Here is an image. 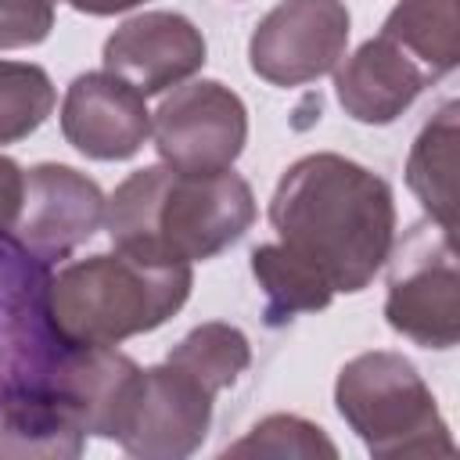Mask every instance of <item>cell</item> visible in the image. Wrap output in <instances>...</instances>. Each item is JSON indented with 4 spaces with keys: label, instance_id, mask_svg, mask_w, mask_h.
Segmentation results:
<instances>
[{
    "label": "cell",
    "instance_id": "cell-1",
    "mask_svg": "<svg viewBox=\"0 0 460 460\" xmlns=\"http://www.w3.org/2000/svg\"><path fill=\"white\" fill-rule=\"evenodd\" d=\"M270 226L284 252L305 262L334 295H356L392 255L395 198L374 169L316 151L280 176L270 198Z\"/></svg>",
    "mask_w": 460,
    "mask_h": 460
},
{
    "label": "cell",
    "instance_id": "cell-2",
    "mask_svg": "<svg viewBox=\"0 0 460 460\" xmlns=\"http://www.w3.org/2000/svg\"><path fill=\"white\" fill-rule=\"evenodd\" d=\"M255 194L234 169L180 172L144 165L129 172L104 205L115 248L147 262H205L237 244L255 223Z\"/></svg>",
    "mask_w": 460,
    "mask_h": 460
},
{
    "label": "cell",
    "instance_id": "cell-3",
    "mask_svg": "<svg viewBox=\"0 0 460 460\" xmlns=\"http://www.w3.org/2000/svg\"><path fill=\"white\" fill-rule=\"evenodd\" d=\"M187 262H147L122 248L50 273V316L72 345H119L172 320L190 298Z\"/></svg>",
    "mask_w": 460,
    "mask_h": 460
},
{
    "label": "cell",
    "instance_id": "cell-4",
    "mask_svg": "<svg viewBox=\"0 0 460 460\" xmlns=\"http://www.w3.org/2000/svg\"><path fill=\"white\" fill-rule=\"evenodd\" d=\"M334 406L370 456H453L456 442L420 370L392 349L352 356L334 381Z\"/></svg>",
    "mask_w": 460,
    "mask_h": 460
},
{
    "label": "cell",
    "instance_id": "cell-5",
    "mask_svg": "<svg viewBox=\"0 0 460 460\" xmlns=\"http://www.w3.org/2000/svg\"><path fill=\"white\" fill-rule=\"evenodd\" d=\"M50 262L0 230V413L25 399L61 395L58 374L75 349L50 316Z\"/></svg>",
    "mask_w": 460,
    "mask_h": 460
},
{
    "label": "cell",
    "instance_id": "cell-6",
    "mask_svg": "<svg viewBox=\"0 0 460 460\" xmlns=\"http://www.w3.org/2000/svg\"><path fill=\"white\" fill-rule=\"evenodd\" d=\"M388 259V327L420 349H453L460 341V270L453 230L417 223Z\"/></svg>",
    "mask_w": 460,
    "mask_h": 460
},
{
    "label": "cell",
    "instance_id": "cell-7",
    "mask_svg": "<svg viewBox=\"0 0 460 460\" xmlns=\"http://www.w3.org/2000/svg\"><path fill=\"white\" fill-rule=\"evenodd\" d=\"M216 392L176 363L140 367L115 413L111 438L137 460H183L212 428Z\"/></svg>",
    "mask_w": 460,
    "mask_h": 460
},
{
    "label": "cell",
    "instance_id": "cell-8",
    "mask_svg": "<svg viewBox=\"0 0 460 460\" xmlns=\"http://www.w3.org/2000/svg\"><path fill=\"white\" fill-rule=\"evenodd\" d=\"M151 140L158 158L180 172H223L248 144V108L219 79L180 83L151 111Z\"/></svg>",
    "mask_w": 460,
    "mask_h": 460
},
{
    "label": "cell",
    "instance_id": "cell-9",
    "mask_svg": "<svg viewBox=\"0 0 460 460\" xmlns=\"http://www.w3.org/2000/svg\"><path fill=\"white\" fill-rule=\"evenodd\" d=\"M352 32L341 0H280L248 40V65L270 86L313 83L345 58Z\"/></svg>",
    "mask_w": 460,
    "mask_h": 460
},
{
    "label": "cell",
    "instance_id": "cell-10",
    "mask_svg": "<svg viewBox=\"0 0 460 460\" xmlns=\"http://www.w3.org/2000/svg\"><path fill=\"white\" fill-rule=\"evenodd\" d=\"M104 190L79 169L40 162L25 169L22 212L11 234L43 262H65L104 223Z\"/></svg>",
    "mask_w": 460,
    "mask_h": 460
},
{
    "label": "cell",
    "instance_id": "cell-11",
    "mask_svg": "<svg viewBox=\"0 0 460 460\" xmlns=\"http://www.w3.org/2000/svg\"><path fill=\"white\" fill-rule=\"evenodd\" d=\"M104 72L126 79L140 97L187 83L208 61L201 29L180 11H144L126 18L101 50Z\"/></svg>",
    "mask_w": 460,
    "mask_h": 460
},
{
    "label": "cell",
    "instance_id": "cell-12",
    "mask_svg": "<svg viewBox=\"0 0 460 460\" xmlns=\"http://www.w3.org/2000/svg\"><path fill=\"white\" fill-rule=\"evenodd\" d=\"M126 79L83 72L61 101V137L93 162H126L151 137V111Z\"/></svg>",
    "mask_w": 460,
    "mask_h": 460
},
{
    "label": "cell",
    "instance_id": "cell-13",
    "mask_svg": "<svg viewBox=\"0 0 460 460\" xmlns=\"http://www.w3.org/2000/svg\"><path fill=\"white\" fill-rule=\"evenodd\" d=\"M428 86L424 68L392 40L374 36L334 65V93L349 119L363 126L395 122Z\"/></svg>",
    "mask_w": 460,
    "mask_h": 460
},
{
    "label": "cell",
    "instance_id": "cell-14",
    "mask_svg": "<svg viewBox=\"0 0 460 460\" xmlns=\"http://www.w3.org/2000/svg\"><path fill=\"white\" fill-rule=\"evenodd\" d=\"M456 115L460 104L446 101L417 133L410 158H406V183L413 190V198L424 205V212L431 216V223L456 230Z\"/></svg>",
    "mask_w": 460,
    "mask_h": 460
},
{
    "label": "cell",
    "instance_id": "cell-15",
    "mask_svg": "<svg viewBox=\"0 0 460 460\" xmlns=\"http://www.w3.org/2000/svg\"><path fill=\"white\" fill-rule=\"evenodd\" d=\"M377 36L413 58L428 83H438L460 61V0H399Z\"/></svg>",
    "mask_w": 460,
    "mask_h": 460
},
{
    "label": "cell",
    "instance_id": "cell-16",
    "mask_svg": "<svg viewBox=\"0 0 460 460\" xmlns=\"http://www.w3.org/2000/svg\"><path fill=\"white\" fill-rule=\"evenodd\" d=\"M252 273L266 295V323L280 327L298 313H320L331 305L334 291L291 252H284L280 241L252 248Z\"/></svg>",
    "mask_w": 460,
    "mask_h": 460
},
{
    "label": "cell",
    "instance_id": "cell-17",
    "mask_svg": "<svg viewBox=\"0 0 460 460\" xmlns=\"http://www.w3.org/2000/svg\"><path fill=\"white\" fill-rule=\"evenodd\" d=\"M165 359L183 367L187 374H194L205 388H212L219 395L223 388H230L248 370L252 345H248V334L241 327L223 323V320H208V323H198L194 331H187Z\"/></svg>",
    "mask_w": 460,
    "mask_h": 460
},
{
    "label": "cell",
    "instance_id": "cell-18",
    "mask_svg": "<svg viewBox=\"0 0 460 460\" xmlns=\"http://www.w3.org/2000/svg\"><path fill=\"white\" fill-rule=\"evenodd\" d=\"M54 101L58 93L47 68L0 58V147L36 133L50 119Z\"/></svg>",
    "mask_w": 460,
    "mask_h": 460
},
{
    "label": "cell",
    "instance_id": "cell-19",
    "mask_svg": "<svg viewBox=\"0 0 460 460\" xmlns=\"http://www.w3.org/2000/svg\"><path fill=\"white\" fill-rule=\"evenodd\" d=\"M223 456H298V460H313V456H327L338 460V446L327 438V431L305 417L295 413H270L259 424H252V431L244 438H237L234 446L223 449Z\"/></svg>",
    "mask_w": 460,
    "mask_h": 460
},
{
    "label": "cell",
    "instance_id": "cell-20",
    "mask_svg": "<svg viewBox=\"0 0 460 460\" xmlns=\"http://www.w3.org/2000/svg\"><path fill=\"white\" fill-rule=\"evenodd\" d=\"M58 0H0V50L36 47L54 29Z\"/></svg>",
    "mask_w": 460,
    "mask_h": 460
},
{
    "label": "cell",
    "instance_id": "cell-21",
    "mask_svg": "<svg viewBox=\"0 0 460 460\" xmlns=\"http://www.w3.org/2000/svg\"><path fill=\"white\" fill-rule=\"evenodd\" d=\"M22 190H25V169L0 155V230H11L22 212Z\"/></svg>",
    "mask_w": 460,
    "mask_h": 460
},
{
    "label": "cell",
    "instance_id": "cell-22",
    "mask_svg": "<svg viewBox=\"0 0 460 460\" xmlns=\"http://www.w3.org/2000/svg\"><path fill=\"white\" fill-rule=\"evenodd\" d=\"M68 7H75L79 14H93V18H108V14H122V11H133L147 0H65Z\"/></svg>",
    "mask_w": 460,
    "mask_h": 460
}]
</instances>
